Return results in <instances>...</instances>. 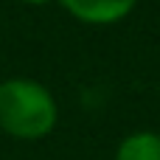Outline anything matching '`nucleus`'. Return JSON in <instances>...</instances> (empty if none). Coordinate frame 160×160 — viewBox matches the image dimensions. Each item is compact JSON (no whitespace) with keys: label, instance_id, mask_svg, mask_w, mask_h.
<instances>
[{"label":"nucleus","instance_id":"1","mask_svg":"<svg viewBox=\"0 0 160 160\" xmlns=\"http://www.w3.org/2000/svg\"><path fill=\"white\" fill-rule=\"evenodd\" d=\"M59 110L48 87L34 79L0 84V129L17 141H39L56 127Z\"/></svg>","mask_w":160,"mask_h":160},{"label":"nucleus","instance_id":"2","mask_svg":"<svg viewBox=\"0 0 160 160\" xmlns=\"http://www.w3.org/2000/svg\"><path fill=\"white\" fill-rule=\"evenodd\" d=\"M68 14H73L79 22L87 25H112L124 20L138 0H59Z\"/></svg>","mask_w":160,"mask_h":160},{"label":"nucleus","instance_id":"4","mask_svg":"<svg viewBox=\"0 0 160 160\" xmlns=\"http://www.w3.org/2000/svg\"><path fill=\"white\" fill-rule=\"evenodd\" d=\"M22 3H31V6H42V3H48V0H22Z\"/></svg>","mask_w":160,"mask_h":160},{"label":"nucleus","instance_id":"3","mask_svg":"<svg viewBox=\"0 0 160 160\" xmlns=\"http://www.w3.org/2000/svg\"><path fill=\"white\" fill-rule=\"evenodd\" d=\"M115 160H160L158 132H132L118 143Z\"/></svg>","mask_w":160,"mask_h":160}]
</instances>
